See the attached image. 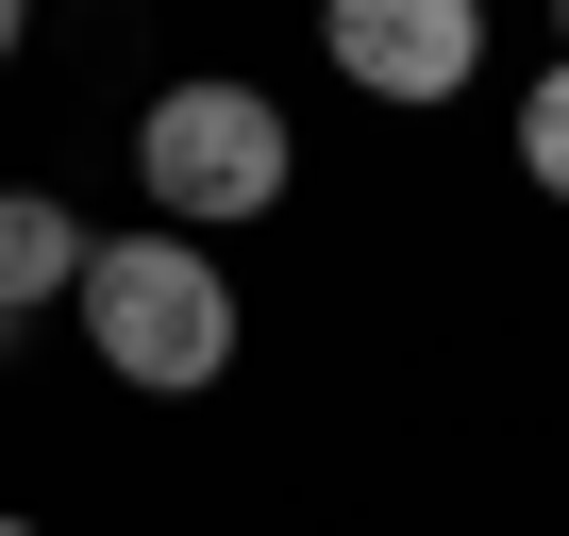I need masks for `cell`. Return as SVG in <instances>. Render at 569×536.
Returning a JSON list of instances; mask_svg holds the SVG:
<instances>
[{
	"mask_svg": "<svg viewBox=\"0 0 569 536\" xmlns=\"http://www.w3.org/2000/svg\"><path fill=\"white\" fill-rule=\"evenodd\" d=\"M84 353H101V386H134V403H201L218 369H234V268L201 251V235H168V218H134V235H101L84 251Z\"/></svg>",
	"mask_w": 569,
	"mask_h": 536,
	"instance_id": "cell-1",
	"label": "cell"
},
{
	"mask_svg": "<svg viewBox=\"0 0 569 536\" xmlns=\"http://www.w3.org/2000/svg\"><path fill=\"white\" fill-rule=\"evenodd\" d=\"M134 185H151V218L168 235H234V218H284V185H302V135H284V101L268 85H234V68H184V85H151L134 101Z\"/></svg>",
	"mask_w": 569,
	"mask_h": 536,
	"instance_id": "cell-2",
	"label": "cell"
},
{
	"mask_svg": "<svg viewBox=\"0 0 569 536\" xmlns=\"http://www.w3.org/2000/svg\"><path fill=\"white\" fill-rule=\"evenodd\" d=\"M319 51H336L352 101L436 118V101H469V68H486V0H319Z\"/></svg>",
	"mask_w": 569,
	"mask_h": 536,
	"instance_id": "cell-3",
	"label": "cell"
},
{
	"mask_svg": "<svg viewBox=\"0 0 569 536\" xmlns=\"http://www.w3.org/2000/svg\"><path fill=\"white\" fill-rule=\"evenodd\" d=\"M84 218L51 201V185H0V336H18V319H51V302H84Z\"/></svg>",
	"mask_w": 569,
	"mask_h": 536,
	"instance_id": "cell-4",
	"label": "cell"
},
{
	"mask_svg": "<svg viewBox=\"0 0 569 536\" xmlns=\"http://www.w3.org/2000/svg\"><path fill=\"white\" fill-rule=\"evenodd\" d=\"M519 185H536V201H569V51L519 85Z\"/></svg>",
	"mask_w": 569,
	"mask_h": 536,
	"instance_id": "cell-5",
	"label": "cell"
},
{
	"mask_svg": "<svg viewBox=\"0 0 569 536\" xmlns=\"http://www.w3.org/2000/svg\"><path fill=\"white\" fill-rule=\"evenodd\" d=\"M18 34H34V0H0V68H18Z\"/></svg>",
	"mask_w": 569,
	"mask_h": 536,
	"instance_id": "cell-6",
	"label": "cell"
},
{
	"mask_svg": "<svg viewBox=\"0 0 569 536\" xmlns=\"http://www.w3.org/2000/svg\"><path fill=\"white\" fill-rule=\"evenodd\" d=\"M0 536H51V519H18V503H0Z\"/></svg>",
	"mask_w": 569,
	"mask_h": 536,
	"instance_id": "cell-7",
	"label": "cell"
},
{
	"mask_svg": "<svg viewBox=\"0 0 569 536\" xmlns=\"http://www.w3.org/2000/svg\"><path fill=\"white\" fill-rule=\"evenodd\" d=\"M552 51H569V0H552Z\"/></svg>",
	"mask_w": 569,
	"mask_h": 536,
	"instance_id": "cell-8",
	"label": "cell"
}]
</instances>
